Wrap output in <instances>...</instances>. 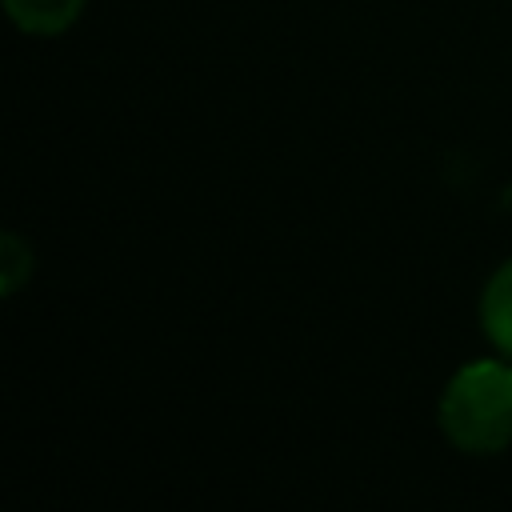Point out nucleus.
Instances as JSON below:
<instances>
[{"mask_svg": "<svg viewBox=\"0 0 512 512\" xmlns=\"http://www.w3.org/2000/svg\"><path fill=\"white\" fill-rule=\"evenodd\" d=\"M440 428L468 456L512 448V360L484 356L464 364L440 392Z\"/></svg>", "mask_w": 512, "mask_h": 512, "instance_id": "obj_1", "label": "nucleus"}, {"mask_svg": "<svg viewBox=\"0 0 512 512\" xmlns=\"http://www.w3.org/2000/svg\"><path fill=\"white\" fill-rule=\"evenodd\" d=\"M480 328L488 336V344L512 360V260H504L480 296Z\"/></svg>", "mask_w": 512, "mask_h": 512, "instance_id": "obj_2", "label": "nucleus"}, {"mask_svg": "<svg viewBox=\"0 0 512 512\" xmlns=\"http://www.w3.org/2000/svg\"><path fill=\"white\" fill-rule=\"evenodd\" d=\"M4 12L28 36H60L80 20L84 0H4Z\"/></svg>", "mask_w": 512, "mask_h": 512, "instance_id": "obj_3", "label": "nucleus"}, {"mask_svg": "<svg viewBox=\"0 0 512 512\" xmlns=\"http://www.w3.org/2000/svg\"><path fill=\"white\" fill-rule=\"evenodd\" d=\"M32 268H36L32 248L16 232H4L0 236V292L4 296H16L24 288V280L32 276Z\"/></svg>", "mask_w": 512, "mask_h": 512, "instance_id": "obj_4", "label": "nucleus"}]
</instances>
